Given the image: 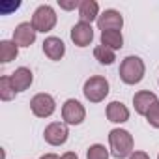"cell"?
Listing matches in <instances>:
<instances>
[{
    "mask_svg": "<svg viewBox=\"0 0 159 159\" xmlns=\"http://www.w3.org/2000/svg\"><path fill=\"white\" fill-rule=\"evenodd\" d=\"M109 144H111V153L116 157V159H125L133 153V137L129 131L125 129H112L109 133Z\"/></svg>",
    "mask_w": 159,
    "mask_h": 159,
    "instance_id": "1",
    "label": "cell"
},
{
    "mask_svg": "<svg viewBox=\"0 0 159 159\" xmlns=\"http://www.w3.org/2000/svg\"><path fill=\"white\" fill-rule=\"evenodd\" d=\"M146 73V66L139 56H125L120 64V79L125 84H139Z\"/></svg>",
    "mask_w": 159,
    "mask_h": 159,
    "instance_id": "2",
    "label": "cell"
},
{
    "mask_svg": "<svg viewBox=\"0 0 159 159\" xmlns=\"http://www.w3.org/2000/svg\"><path fill=\"white\" fill-rule=\"evenodd\" d=\"M83 94L90 103H101L109 96V81L101 75H94V77L86 79Z\"/></svg>",
    "mask_w": 159,
    "mask_h": 159,
    "instance_id": "3",
    "label": "cell"
},
{
    "mask_svg": "<svg viewBox=\"0 0 159 159\" xmlns=\"http://www.w3.org/2000/svg\"><path fill=\"white\" fill-rule=\"evenodd\" d=\"M56 21H58V17H56L54 10L47 4L39 6L32 15V26L36 28V32H43V34L51 32L56 26Z\"/></svg>",
    "mask_w": 159,
    "mask_h": 159,
    "instance_id": "4",
    "label": "cell"
},
{
    "mask_svg": "<svg viewBox=\"0 0 159 159\" xmlns=\"http://www.w3.org/2000/svg\"><path fill=\"white\" fill-rule=\"evenodd\" d=\"M62 118L67 125H79L86 118V109L81 101L77 99H67L62 105Z\"/></svg>",
    "mask_w": 159,
    "mask_h": 159,
    "instance_id": "5",
    "label": "cell"
},
{
    "mask_svg": "<svg viewBox=\"0 0 159 159\" xmlns=\"http://www.w3.org/2000/svg\"><path fill=\"white\" fill-rule=\"evenodd\" d=\"M30 109H32L34 116H38V118H49L56 111V101L49 94H36L30 99Z\"/></svg>",
    "mask_w": 159,
    "mask_h": 159,
    "instance_id": "6",
    "label": "cell"
},
{
    "mask_svg": "<svg viewBox=\"0 0 159 159\" xmlns=\"http://www.w3.org/2000/svg\"><path fill=\"white\" fill-rule=\"evenodd\" d=\"M67 137H69V131H67L66 122H52L43 131V139L51 146H62L67 140Z\"/></svg>",
    "mask_w": 159,
    "mask_h": 159,
    "instance_id": "7",
    "label": "cell"
},
{
    "mask_svg": "<svg viewBox=\"0 0 159 159\" xmlns=\"http://www.w3.org/2000/svg\"><path fill=\"white\" fill-rule=\"evenodd\" d=\"M94 39V28L88 23H81L79 21L77 25H73L71 28V41L77 47H88Z\"/></svg>",
    "mask_w": 159,
    "mask_h": 159,
    "instance_id": "8",
    "label": "cell"
},
{
    "mask_svg": "<svg viewBox=\"0 0 159 159\" xmlns=\"http://www.w3.org/2000/svg\"><path fill=\"white\" fill-rule=\"evenodd\" d=\"M122 26H124V17L116 10H105L98 19V28L101 32H105V30H122Z\"/></svg>",
    "mask_w": 159,
    "mask_h": 159,
    "instance_id": "9",
    "label": "cell"
},
{
    "mask_svg": "<svg viewBox=\"0 0 159 159\" xmlns=\"http://www.w3.org/2000/svg\"><path fill=\"white\" fill-rule=\"evenodd\" d=\"M36 28L32 26V23H21L15 26L13 30V41L19 47H30L36 41Z\"/></svg>",
    "mask_w": 159,
    "mask_h": 159,
    "instance_id": "10",
    "label": "cell"
},
{
    "mask_svg": "<svg viewBox=\"0 0 159 159\" xmlns=\"http://www.w3.org/2000/svg\"><path fill=\"white\" fill-rule=\"evenodd\" d=\"M157 101V96L150 90H140L133 96V107H135V112L137 114H142L146 116V112L152 109V105Z\"/></svg>",
    "mask_w": 159,
    "mask_h": 159,
    "instance_id": "11",
    "label": "cell"
},
{
    "mask_svg": "<svg viewBox=\"0 0 159 159\" xmlns=\"http://www.w3.org/2000/svg\"><path fill=\"white\" fill-rule=\"evenodd\" d=\"M43 52H45V56L51 58V60H62L64 54H66V45H64V41H62L60 38L49 36V38H45V41H43Z\"/></svg>",
    "mask_w": 159,
    "mask_h": 159,
    "instance_id": "12",
    "label": "cell"
},
{
    "mask_svg": "<svg viewBox=\"0 0 159 159\" xmlns=\"http://www.w3.org/2000/svg\"><path fill=\"white\" fill-rule=\"evenodd\" d=\"M10 77H11V84H13L15 92L28 90L30 84H32V81H34V75H32V71L28 67H17Z\"/></svg>",
    "mask_w": 159,
    "mask_h": 159,
    "instance_id": "13",
    "label": "cell"
},
{
    "mask_svg": "<svg viewBox=\"0 0 159 159\" xmlns=\"http://www.w3.org/2000/svg\"><path fill=\"white\" fill-rule=\"evenodd\" d=\"M99 4L96 0H83L81 6H79V17H81V23H88L92 25L94 21L99 19Z\"/></svg>",
    "mask_w": 159,
    "mask_h": 159,
    "instance_id": "14",
    "label": "cell"
},
{
    "mask_svg": "<svg viewBox=\"0 0 159 159\" xmlns=\"http://www.w3.org/2000/svg\"><path fill=\"white\" fill-rule=\"evenodd\" d=\"M107 118L112 124H124L129 120V109L122 101H111L107 105Z\"/></svg>",
    "mask_w": 159,
    "mask_h": 159,
    "instance_id": "15",
    "label": "cell"
},
{
    "mask_svg": "<svg viewBox=\"0 0 159 159\" xmlns=\"http://www.w3.org/2000/svg\"><path fill=\"white\" fill-rule=\"evenodd\" d=\"M101 45L112 49V51H118L124 47V36H122V30H105L101 32Z\"/></svg>",
    "mask_w": 159,
    "mask_h": 159,
    "instance_id": "16",
    "label": "cell"
},
{
    "mask_svg": "<svg viewBox=\"0 0 159 159\" xmlns=\"http://www.w3.org/2000/svg\"><path fill=\"white\" fill-rule=\"evenodd\" d=\"M19 54V45L15 41H0V62L2 64H10L11 60H15Z\"/></svg>",
    "mask_w": 159,
    "mask_h": 159,
    "instance_id": "17",
    "label": "cell"
},
{
    "mask_svg": "<svg viewBox=\"0 0 159 159\" xmlns=\"http://www.w3.org/2000/svg\"><path fill=\"white\" fill-rule=\"evenodd\" d=\"M94 56H96V60H98L99 64H103V66H111V64H114V60H116V52H114L112 49L105 47V45H98V47L94 49Z\"/></svg>",
    "mask_w": 159,
    "mask_h": 159,
    "instance_id": "18",
    "label": "cell"
},
{
    "mask_svg": "<svg viewBox=\"0 0 159 159\" xmlns=\"http://www.w3.org/2000/svg\"><path fill=\"white\" fill-rule=\"evenodd\" d=\"M15 88L11 84V77L10 75H4L0 77V99L2 101H11L15 98Z\"/></svg>",
    "mask_w": 159,
    "mask_h": 159,
    "instance_id": "19",
    "label": "cell"
},
{
    "mask_svg": "<svg viewBox=\"0 0 159 159\" xmlns=\"http://www.w3.org/2000/svg\"><path fill=\"white\" fill-rule=\"evenodd\" d=\"M86 159H109V150L103 144H92L86 152Z\"/></svg>",
    "mask_w": 159,
    "mask_h": 159,
    "instance_id": "20",
    "label": "cell"
},
{
    "mask_svg": "<svg viewBox=\"0 0 159 159\" xmlns=\"http://www.w3.org/2000/svg\"><path fill=\"white\" fill-rule=\"evenodd\" d=\"M146 122H148L152 127L159 129V101H155V103L152 105V109L146 112Z\"/></svg>",
    "mask_w": 159,
    "mask_h": 159,
    "instance_id": "21",
    "label": "cell"
},
{
    "mask_svg": "<svg viewBox=\"0 0 159 159\" xmlns=\"http://www.w3.org/2000/svg\"><path fill=\"white\" fill-rule=\"evenodd\" d=\"M58 4H60L62 10H75V8L81 6V2H77V0H73V2H60L58 0Z\"/></svg>",
    "mask_w": 159,
    "mask_h": 159,
    "instance_id": "22",
    "label": "cell"
},
{
    "mask_svg": "<svg viewBox=\"0 0 159 159\" xmlns=\"http://www.w3.org/2000/svg\"><path fill=\"white\" fill-rule=\"evenodd\" d=\"M129 159H150V155H148L146 152H140V150H139V152H133V153L129 155Z\"/></svg>",
    "mask_w": 159,
    "mask_h": 159,
    "instance_id": "23",
    "label": "cell"
},
{
    "mask_svg": "<svg viewBox=\"0 0 159 159\" xmlns=\"http://www.w3.org/2000/svg\"><path fill=\"white\" fill-rule=\"evenodd\" d=\"M60 159H79V157H77V153H75V152H66Z\"/></svg>",
    "mask_w": 159,
    "mask_h": 159,
    "instance_id": "24",
    "label": "cell"
},
{
    "mask_svg": "<svg viewBox=\"0 0 159 159\" xmlns=\"http://www.w3.org/2000/svg\"><path fill=\"white\" fill-rule=\"evenodd\" d=\"M39 159H60L56 153H45V155H41Z\"/></svg>",
    "mask_w": 159,
    "mask_h": 159,
    "instance_id": "25",
    "label": "cell"
},
{
    "mask_svg": "<svg viewBox=\"0 0 159 159\" xmlns=\"http://www.w3.org/2000/svg\"><path fill=\"white\" fill-rule=\"evenodd\" d=\"M157 159H159V153H157Z\"/></svg>",
    "mask_w": 159,
    "mask_h": 159,
    "instance_id": "26",
    "label": "cell"
},
{
    "mask_svg": "<svg viewBox=\"0 0 159 159\" xmlns=\"http://www.w3.org/2000/svg\"><path fill=\"white\" fill-rule=\"evenodd\" d=\"M157 83H159V81H157Z\"/></svg>",
    "mask_w": 159,
    "mask_h": 159,
    "instance_id": "27",
    "label": "cell"
}]
</instances>
